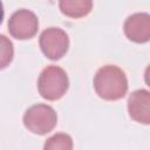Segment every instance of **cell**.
Instances as JSON below:
<instances>
[{"label":"cell","instance_id":"obj_9","mask_svg":"<svg viewBox=\"0 0 150 150\" xmlns=\"http://www.w3.org/2000/svg\"><path fill=\"white\" fill-rule=\"evenodd\" d=\"M43 150H73V139L68 134H55L46 141Z\"/></svg>","mask_w":150,"mask_h":150},{"label":"cell","instance_id":"obj_8","mask_svg":"<svg viewBox=\"0 0 150 150\" xmlns=\"http://www.w3.org/2000/svg\"><path fill=\"white\" fill-rule=\"evenodd\" d=\"M59 6L64 15L70 18H81L91 11L93 2L90 0H61Z\"/></svg>","mask_w":150,"mask_h":150},{"label":"cell","instance_id":"obj_3","mask_svg":"<svg viewBox=\"0 0 150 150\" xmlns=\"http://www.w3.org/2000/svg\"><path fill=\"white\" fill-rule=\"evenodd\" d=\"M57 123L56 111L48 104H34L23 115L25 127L36 135H46L52 131Z\"/></svg>","mask_w":150,"mask_h":150},{"label":"cell","instance_id":"obj_11","mask_svg":"<svg viewBox=\"0 0 150 150\" xmlns=\"http://www.w3.org/2000/svg\"><path fill=\"white\" fill-rule=\"evenodd\" d=\"M2 19H4V6L2 2L0 1V23L2 22Z\"/></svg>","mask_w":150,"mask_h":150},{"label":"cell","instance_id":"obj_10","mask_svg":"<svg viewBox=\"0 0 150 150\" xmlns=\"http://www.w3.org/2000/svg\"><path fill=\"white\" fill-rule=\"evenodd\" d=\"M14 48L12 41L5 35L0 34V69L6 68L13 60Z\"/></svg>","mask_w":150,"mask_h":150},{"label":"cell","instance_id":"obj_2","mask_svg":"<svg viewBox=\"0 0 150 150\" xmlns=\"http://www.w3.org/2000/svg\"><path fill=\"white\" fill-rule=\"evenodd\" d=\"M69 87L67 73L59 66H47L39 76L38 90L40 95L48 101L61 98Z\"/></svg>","mask_w":150,"mask_h":150},{"label":"cell","instance_id":"obj_5","mask_svg":"<svg viewBox=\"0 0 150 150\" xmlns=\"http://www.w3.org/2000/svg\"><path fill=\"white\" fill-rule=\"evenodd\" d=\"M38 29V16L29 9H19L14 12L8 20V30L11 35L19 40L32 39Z\"/></svg>","mask_w":150,"mask_h":150},{"label":"cell","instance_id":"obj_6","mask_svg":"<svg viewBox=\"0 0 150 150\" xmlns=\"http://www.w3.org/2000/svg\"><path fill=\"white\" fill-rule=\"evenodd\" d=\"M127 38L137 43L148 42L150 39V15L148 13H135L124 21Z\"/></svg>","mask_w":150,"mask_h":150},{"label":"cell","instance_id":"obj_4","mask_svg":"<svg viewBox=\"0 0 150 150\" xmlns=\"http://www.w3.org/2000/svg\"><path fill=\"white\" fill-rule=\"evenodd\" d=\"M42 53L50 60L61 59L69 48V38L67 33L57 27L45 29L39 39Z\"/></svg>","mask_w":150,"mask_h":150},{"label":"cell","instance_id":"obj_1","mask_svg":"<svg viewBox=\"0 0 150 150\" xmlns=\"http://www.w3.org/2000/svg\"><path fill=\"white\" fill-rule=\"evenodd\" d=\"M94 88L101 98L116 101L125 96L128 91V79L121 68L114 64H107L96 71Z\"/></svg>","mask_w":150,"mask_h":150},{"label":"cell","instance_id":"obj_7","mask_svg":"<svg viewBox=\"0 0 150 150\" xmlns=\"http://www.w3.org/2000/svg\"><path fill=\"white\" fill-rule=\"evenodd\" d=\"M130 117L143 124L150 123V94L146 89H138L131 93L128 100Z\"/></svg>","mask_w":150,"mask_h":150}]
</instances>
